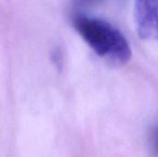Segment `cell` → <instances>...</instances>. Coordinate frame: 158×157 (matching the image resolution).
I'll return each instance as SVG.
<instances>
[{
  "label": "cell",
  "mask_w": 158,
  "mask_h": 157,
  "mask_svg": "<svg viewBox=\"0 0 158 157\" xmlns=\"http://www.w3.org/2000/svg\"><path fill=\"white\" fill-rule=\"evenodd\" d=\"M138 35L147 41H158V0H134Z\"/></svg>",
  "instance_id": "2"
},
{
  "label": "cell",
  "mask_w": 158,
  "mask_h": 157,
  "mask_svg": "<svg viewBox=\"0 0 158 157\" xmlns=\"http://www.w3.org/2000/svg\"><path fill=\"white\" fill-rule=\"evenodd\" d=\"M150 143H151V148L155 155L158 157V125L153 129L151 132Z\"/></svg>",
  "instance_id": "3"
},
{
  "label": "cell",
  "mask_w": 158,
  "mask_h": 157,
  "mask_svg": "<svg viewBox=\"0 0 158 157\" xmlns=\"http://www.w3.org/2000/svg\"><path fill=\"white\" fill-rule=\"evenodd\" d=\"M73 27L84 42L101 58L114 66L127 64L131 49L122 32L109 22L95 17L76 15Z\"/></svg>",
  "instance_id": "1"
},
{
  "label": "cell",
  "mask_w": 158,
  "mask_h": 157,
  "mask_svg": "<svg viewBox=\"0 0 158 157\" xmlns=\"http://www.w3.org/2000/svg\"><path fill=\"white\" fill-rule=\"evenodd\" d=\"M101 1L103 0H75L76 3H78L79 5H81V6H93V5H95V4H98L100 3Z\"/></svg>",
  "instance_id": "4"
}]
</instances>
